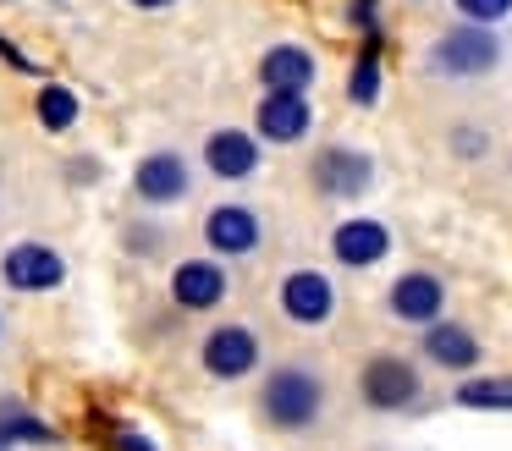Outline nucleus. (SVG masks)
<instances>
[{"instance_id":"f257e3e1","label":"nucleus","mask_w":512,"mask_h":451,"mask_svg":"<svg viewBox=\"0 0 512 451\" xmlns=\"http://www.w3.org/2000/svg\"><path fill=\"white\" fill-rule=\"evenodd\" d=\"M259 407H265V418L276 429H309L325 407V380L314 369H303V363H287V369H276L265 380Z\"/></svg>"},{"instance_id":"f03ea898","label":"nucleus","mask_w":512,"mask_h":451,"mask_svg":"<svg viewBox=\"0 0 512 451\" xmlns=\"http://www.w3.org/2000/svg\"><path fill=\"white\" fill-rule=\"evenodd\" d=\"M358 391H364V402L375 407V413H402V407L419 402V369H413L408 358H397V352H380V358L364 363Z\"/></svg>"},{"instance_id":"7ed1b4c3","label":"nucleus","mask_w":512,"mask_h":451,"mask_svg":"<svg viewBox=\"0 0 512 451\" xmlns=\"http://www.w3.org/2000/svg\"><path fill=\"white\" fill-rule=\"evenodd\" d=\"M496 61H501V44L490 39V28H474V22L441 33L435 50H430V66L446 72V77H479V72H490Z\"/></svg>"},{"instance_id":"20e7f679","label":"nucleus","mask_w":512,"mask_h":451,"mask_svg":"<svg viewBox=\"0 0 512 451\" xmlns=\"http://www.w3.org/2000/svg\"><path fill=\"white\" fill-rule=\"evenodd\" d=\"M254 363H259V341L248 325H215L210 336H204V369H210L215 380H243Z\"/></svg>"},{"instance_id":"39448f33","label":"nucleus","mask_w":512,"mask_h":451,"mask_svg":"<svg viewBox=\"0 0 512 451\" xmlns=\"http://www.w3.org/2000/svg\"><path fill=\"white\" fill-rule=\"evenodd\" d=\"M281 308H287V319H298V325H325L331 308H336V292L320 270H292L287 281H281Z\"/></svg>"},{"instance_id":"423d86ee","label":"nucleus","mask_w":512,"mask_h":451,"mask_svg":"<svg viewBox=\"0 0 512 451\" xmlns=\"http://www.w3.org/2000/svg\"><path fill=\"white\" fill-rule=\"evenodd\" d=\"M369 176H375V165L358 149H325L320 160H314V187H320L325 198H358L369 187Z\"/></svg>"},{"instance_id":"0eeeda50","label":"nucleus","mask_w":512,"mask_h":451,"mask_svg":"<svg viewBox=\"0 0 512 451\" xmlns=\"http://www.w3.org/2000/svg\"><path fill=\"white\" fill-rule=\"evenodd\" d=\"M446 303V286L424 270H408L402 281H391V314L408 319V325H435Z\"/></svg>"},{"instance_id":"6e6552de","label":"nucleus","mask_w":512,"mask_h":451,"mask_svg":"<svg viewBox=\"0 0 512 451\" xmlns=\"http://www.w3.org/2000/svg\"><path fill=\"white\" fill-rule=\"evenodd\" d=\"M6 281L17 292H45V286L61 281V253L56 248H39V242H17L6 253Z\"/></svg>"},{"instance_id":"1a4fd4ad","label":"nucleus","mask_w":512,"mask_h":451,"mask_svg":"<svg viewBox=\"0 0 512 451\" xmlns=\"http://www.w3.org/2000/svg\"><path fill=\"white\" fill-rule=\"evenodd\" d=\"M331 248H336V259H342V264L364 270V264H380V259H386L391 231L380 226V220H347V226H336Z\"/></svg>"},{"instance_id":"9d476101","label":"nucleus","mask_w":512,"mask_h":451,"mask_svg":"<svg viewBox=\"0 0 512 451\" xmlns=\"http://www.w3.org/2000/svg\"><path fill=\"white\" fill-rule=\"evenodd\" d=\"M259 77H265L270 94H303L314 83V55L303 44H276V50L259 61Z\"/></svg>"},{"instance_id":"9b49d317","label":"nucleus","mask_w":512,"mask_h":451,"mask_svg":"<svg viewBox=\"0 0 512 451\" xmlns=\"http://www.w3.org/2000/svg\"><path fill=\"white\" fill-rule=\"evenodd\" d=\"M171 292H177L182 308H215L226 297V270L210 259H188L177 264V275H171Z\"/></svg>"},{"instance_id":"f8f14e48","label":"nucleus","mask_w":512,"mask_h":451,"mask_svg":"<svg viewBox=\"0 0 512 451\" xmlns=\"http://www.w3.org/2000/svg\"><path fill=\"white\" fill-rule=\"evenodd\" d=\"M259 132L270 143H298L309 132V99L303 94H265L259 99Z\"/></svg>"},{"instance_id":"ddd939ff","label":"nucleus","mask_w":512,"mask_h":451,"mask_svg":"<svg viewBox=\"0 0 512 451\" xmlns=\"http://www.w3.org/2000/svg\"><path fill=\"white\" fill-rule=\"evenodd\" d=\"M204 160H210V171L215 176H226V182H243L248 171L259 165V143L248 138V132H215L210 143H204Z\"/></svg>"},{"instance_id":"4468645a","label":"nucleus","mask_w":512,"mask_h":451,"mask_svg":"<svg viewBox=\"0 0 512 451\" xmlns=\"http://www.w3.org/2000/svg\"><path fill=\"white\" fill-rule=\"evenodd\" d=\"M204 237H210L215 253H248L259 242V220L248 215V209H237V204H221V209H210V220H204Z\"/></svg>"},{"instance_id":"2eb2a0df","label":"nucleus","mask_w":512,"mask_h":451,"mask_svg":"<svg viewBox=\"0 0 512 451\" xmlns=\"http://www.w3.org/2000/svg\"><path fill=\"white\" fill-rule=\"evenodd\" d=\"M424 352H430L441 369H474L479 363V341L468 336V325H452V319H435L424 330Z\"/></svg>"},{"instance_id":"dca6fc26","label":"nucleus","mask_w":512,"mask_h":451,"mask_svg":"<svg viewBox=\"0 0 512 451\" xmlns=\"http://www.w3.org/2000/svg\"><path fill=\"white\" fill-rule=\"evenodd\" d=\"M138 193L149 198V204H171V198L188 193V165L177 160V154H149L144 165H138Z\"/></svg>"},{"instance_id":"f3484780","label":"nucleus","mask_w":512,"mask_h":451,"mask_svg":"<svg viewBox=\"0 0 512 451\" xmlns=\"http://www.w3.org/2000/svg\"><path fill=\"white\" fill-rule=\"evenodd\" d=\"M463 407H512V380H463L457 385Z\"/></svg>"},{"instance_id":"a211bd4d","label":"nucleus","mask_w":512,"mask_h":451,"mask_svg":"<svg viewBox=\"0 0 512 451\" xmlns=\"http://www.w3.org/2000/svg\"><path fill=\"white\" fill-rule=\"evenodd\" d=\"M39 121H45L50 132L72 127V121H78V99H72L67 88H45V94H39Z\"/></svg>"},{"instance_id":"6ab92c4d","label":"nucleus","mask_w":512,"mask_h":451,"mask_svg":"<svg viewBox=\"0 0 512 451\" xmlns=\"http://www.w3.org/2000/svg\"><path fill=\"white\" fill-rule=\"evenodd\" d=\"M375 94H380V61H375V50H364V55H358V66H353V99H358V105H369Z\"/></svg>"},{"instance_id":"aec40b11","label":"nucleus","mask_w":512,"mask_h":451,"mask_svg":"<svg viewBox=\"0 0 512 451\" xmlns=\"http://www.w3.org/2000/svg\"><path fill=\"white\" fill-rule=\"evenodd\" d=\"M457 11H463L474 28H490V22H501L512 11V0H457Z\"/></svg>"},{"instance_id":"412c9836","label":"nucleus","mask_w":512,"mask_h":451,"mask_svg":"<svg viewBox=\"0 0 512 451\" xmlns=\"http://www.w3.org/2000/svg\"><path fill=\"white\" fill-rule=\"evenodd\" d=\"M0 440H50V429L34 424V418H23V413H6L0 418Z\"/></svg>"},{"instance_id":"4be33fe9","label":"nucleus","mask_w":512,"mask_h":451,"mask_svg":"<svg viewBox=\"0 0 512 451\" xmlns=\"http://www.w3.org/2000/svg\"><path fill=\"white\" fill-rule=\"evenodd\" d=\"M116 451H155V440H149V435H138V429H127V435L116 440Z\"/></svg>"},{"instance_id":"5701e85b","label":"nucleus","mask_w":512,"mask_h":451,"mask_svg":"<svg viewBox=\"0 0 512 451\" xmlns=\"http://www.w3.org/2000/svg\"><path fill=\"white\" fill-rule=\"evenodd\" d=\"M133 6H171V0H133Z\"/></svg>"},{"instance_id":"b1692460","label":"nucleus","mask_w":512,"mask_h":451,"mask_svg":"<svg viewBox=\"0 0 512 451\" xmlns=\"http://www.w3.org/2000/svg\"><path fill=\"white\" fill-rule=\"evenodd\" d=\"M0 451H6V440H0Z\"/></svg>"}]
</instances>
